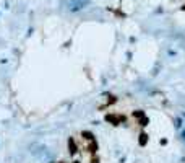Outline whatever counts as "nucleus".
Segmentation results:
<instances>
[{"mask_svg": "<svg viewBox=\"0 0 185 163\" xmlns=\"http://www.w3.org/2000/svg\"><path fill=\"white\" fill-rule=\"evenodd\" d=\"M67 147H68V153H70L71 157L78 153V145H76V142L73 140V137H68V140H67Z\"/></svg>", "mask_w": 185, "mask_h": 163, "instance_id": "nucleus-1", "label": "nucleus"}, {"mask_svg": "<svg viewBox=\"0 0 185 163\" xmlns=\"http://www.w3.org/2000/svg\"><path fill=\"white\" fill-rule=\"evenodd\" d=\"M138 124H140L141 127H146V126L150 124V117H148V116H143L141 119H138Z\"/></svg>", "mask_w": 185, "mask_h": 163, "instance_id": "nucleus-6", "label": "nucleus"}, {"mask_svg": "<svg viewBox=\"0 0 185 163\" xmlns=\"http://www.w3.org/2000/svg\"><path fill=\"white\" fill-rule=\"evenodd\" d=\"M119 119H120V124L122 122H127V116H124V114H119Z\"/></svg>", "mask_w": 185, "mask_h": 163, "instance_id": "nucleus-9", "label": "nucleus"}, {"mask_svg": "<svg viewBox=\"0 0 185 163\" xmlns=\"http://www.w3.org/2000/svg\"><path fill=\"white\" fill-rule=\"evenodd\" d=\"M73 163H81V162H78V160H75V162H73Z\"/></svg>", "mask_w": 185, "mask_h": 163, "instance_id": "nucleus-11", "label": "nucleus"}, {"mask_svg": "<svg viewBox=\"0 0 185 163\" xmlns=\"http://www.w3.org/2000/svg\"><path fill=\"white\" fill-rule=\"evenodd\" d=\"M81 137L85 139V140H88V142H91V140H94V134L89 132V131H83L81 132Z\"/></svg>", "mask_w": 185, "mask_h": 163, "instance_id": "nucleus-5", "label": "nucleus"}, {"mask_svg": "<svg viewBox=\"0 0 185 163\" xmlns=\"http://www.w3.org/2000/svg\"><path fill=\"white\" fill-rule=\"evenodd\" d=\"M148 140H150V135L146 132H141L140 135H138V145H140V147H145L146 143H148Z\"/></svg>", "mask_w": 185, "mask_h": 163, "instance_id": "nucleus-3", "label": "nucleus"}, {"mask_svg": "<svg viewBox=\"0 0 185 163\" xmlns=\"http://www.w3.org/2000/svg\"><path fill=\"white\" fill-rule=\"evenodd\" d=\"M86 150H88V152H89L91 155H94V153L98 152V150H99V145H98V142H96V139H94V140H91L89 145L86 147Z\"/></svg>", "mask_w": 185, "mask_h": 163, "instance_id": "nucleus-4", "label": "nucleus"}, {"mask_svg": "<svg viewBox=\"0 0 185 163\" xmlns=\"http://www.w3.org/2000/svg\"><path fill=\"white\" fill-rule=\"evenodd\" d=\"M60 163H63V162H60Z\"/></svg>", "mask_w": 185, "mask_h": 163, "instance_id": "nucleus-12", "label": "nucleus"}, {"mask_svg": "<svg viewBox=\"0 0 185 163\" xmlns=\"http://www.w3.org/2000/svg\"><path fill=\"white\" fill-rule=\"evenodd\" d=\"M143 116H145V111H143V109H136V111H133V117H135V119H141Z\"/></svg>", "mask_w": 185, "mask_h": 163, "instance_id": "nucleus-7", "label": "nucleus"}, {"mask_svg": "<svg viewBox=\"0 0 185 163\" xmlns=\"http://www.w3.org/2000/svg\"><path fill=\"white\" fill-rule=\"evenodd\" d=\"M91 163H99V158H98V157H93V160H91Z\"/></svg>", "mask_w": 185, "mask_h": 163, "instance_id": "nucleus-10", "label": "nucleus"}, {"mask_svg": "<svg viewBox=\"0 0 185 163\" xmlns=\"http://www.w3.org/2000/svg\"><path fill=\"white\" fill-rule=\"evenodd\" d=\"M114 103H117V98H115V96H110V100L107 101V104H106V106H109V104H114Z\"/></svg>", "mask_w": 185, "mask_h": 163, "instance_id": "nucleus-8", "label": "nucleus"}, {"mask_svg": "<svg viewBox=\"0 0 185 163\" xmlns=\"http://www.w3.org/2000/svg\"><path fill=\"white\" fill-rule=\"evenodd\" d=\"M104 119H106V122H109V124H112V126H119L120 124V119H119V116H115V114H106L104 116Z\"/></svg>", "mask_w": 185, "mask_h": 163, "instance_id": "nucleus-2", "label": "nucleus"}]
</instances>
